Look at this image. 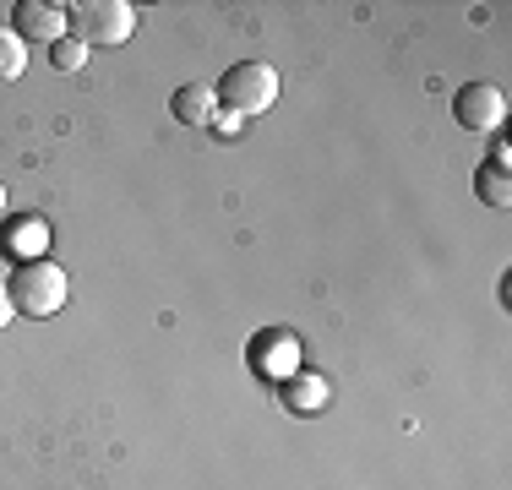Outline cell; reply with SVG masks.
I'll return each mask as SVG.
<instances>
[{"label":"cell","mask_w":512,"mask_h":490,"mask_svg":"<svg viewBox=\"0 0 512 490\" xmlns=\"http://www.w3.org/2000/svg\"><path fill=\"white\" fill-rule=\"evenodd\" d=\"M11 311L28 316V322H44V316H60V305L71 300V278L66 267H55L50 256H22L6 278Z\"/></svg>","instance_id":"1"},{"label":"cell","mask_w":512,"mask_h":490,"mask_svg":"<svg viewBox=\"0 0 512 490\" xmlns=\"http://www.w3.org/2000/svg\"><path fill=\"white\" fill-rule=\"evenodd\" d=\"M327 398H333V387H327L322 371H295V376H284V409H289V414H322Z\"/></svg>","instance_id":"8"},{"label":"cell","mask_w":512,"mask_h":490,"mask_svg":"<svg viewBox=\"0 0 512 490\" xmlns=\"http://www.w3.org/2000/svg\"><path fill=\"white\" fill-rule=\"evenodd\" d=\"M453 120L463 131H502V120H507V93L496 88V82H463L458 98H453Z\"/></svg>","instance_id":"4"},{"label":"cell","mask_w":512,"mask_h":490,"mask_svg":"<svg viewBox=\"0 0 512 490\" xmlns=\"http://www.w3.org/2000/svg\"><path fill=\"white\" fill-rule=\"evenodd\" d=\"M11 322H17V311H11V294H6V284H0V333H6Z\"/></svg>","instance_id":"14"},{"label":"cell","mask_w":512,"mask_h":490,"mask_svg":"<svg viewBox=\"0 0 512 490\" xmlns=\"http://www.w3.org/2000/svg\"><path fill=\"white\" fill-rule=\"evenodd\" d=\"M66 33L82 49H115L137 33V6L131 0H77V6H66Z\"/></svg>","instance_id":"2"},{"label":"cell","mask_w":512,"mask_h":490,"mask_svg":"<svg viewBox=\"0 0 512 490\" xmlns=\"http://www.w3.org/2000/svg\"><path fill=\"white\" fill-rule=\"evenodd\" d=\"M246 354H251V371L267 376V382H284V376L300 371V343L289 333H256Z\"/></svg>","instance_id":"6"},{"label":"cell","mask_w":512,"mask_h":490,"mask_svg":"<svg viewBox=\"0 0 512 490\" xmlns=\"http://www.w3.org/2000/svg\"><path fill=\"white\" fill-rule=\"evenodd\" d=\"M213 93H218V109H224V115H240V120L267 115V109L278 104V71L267 66V60H235V66L213 82Z\"/></svg>","instance_id":"3"},{"label":"cell","mask_w":512,"mask_h":490,"mask_svg":"<svg viewBox=\"0 0 512 490\" xmlns=\"http://www.w3.org/2000/svg\"><path fill=\"white\" fill-rule=\"evenodd\" d=\"M50 66H55V71H77V66H88V49H82V44L66 33V39L50 44Z\"/></svg>","instance_id":"12"},{"label":"cell","mask_w":512,"mask_h":490,"mask_svg":"<svg viewBox=\"0 0 512 490\" xmlns=\"http://www.w3.org/2000/svg\"><path fill=\"white\" fill-rule=\"evenodd\" d=\"M169 115H175L180 126H213V115H218L213 82H186V88H175V98H169Z\"/></svg>","instance_id":"7"},{"label":"cell","mask_w":512,"mask_h":490,"mask_svg":"<svg viewBox=\"0 0 512 490\" xmlns=\"http://www.w3.org/2000/svg\"><path fill=\"white\" fill-rule=\"evenodd\" d=\"M44 245H50V224L39 213H22L6 235V251H44Z\"/></svg>","instance_id":"10"},{"label":"cell","mask_w":512,"mask_h":490,"mask_svg":"<svg viewBox=\"0 0 512 490\" xmlns=\"http://www.w3.org/2000/svg\"><path fill=\"white\" fill-rule=\"evenodd\" d=\"M240 126H246V120H240V115H224V109H218V115H213V131H218V137H235Z\"/></svg>","instance_id":"13"},{"label":"cell","mask_w":512,"mask_h":490,"mask_svg":"<svg viewBox=\"0 0 512 490\" xmlns=\"http://www.w3.org/2000/svg\"><path fill=\"white\" fill-rule=\"evenodd\" d=\"M474 196H480L485 207H512V180L502 164H480L474 169Z\"/></svg>","instance_id":"9"},{"label":"cell","mask_w":512,"mask_h":490,"mask_svg":"<svg viewBox=\"0 0 512 490\" xmlns=\"http://www.w3.org/2000/svg\"><path fill=\"white\" fill-rule=\"evenodd\" d=\"M0 213H6V186H0Z\"/></svg>","instance_id":"16"},{"label":"cell","mask_w":512,"mask_h":490,"mask_svg":"<svg viewBox=\"0 0 512 490\" xmlns=\"http://www.w3.org/2000/svg\"><path fill=\"white\" fill-rule=\"evenodd\" d=\"M11 33H17L22 44L66 39V6H60V0H17V6H11Z\"/></svg>","instance_id":"5"},{"label":"cell","mask_w":512,"mask_h":490,"mask_svg":"<svg viewBox=\"0 0 512 490\" xmlns=\"http://www.w3.org/2000/svg\"><path fill=\"white\" fill-rule=\"evenodd\" d=\"M28 71V44L11 33V22H0V82H17Z\"/></svg>","instance_id":"11"},{"label":"cell","mask_w":512,"mask_h":490,"mask_svg":"<svg viewBox=\"0 0 512 490\" xmlns=\"http://www.w3.org/2000/svg\"><path fill=\"white\" fill-rule=\"evenodd\" d=\"M507 158H512V147H507V137H496V142H491V158H485V164H502V169H507Z\"/></svg>","instance_id":"15"}]
</instances>
